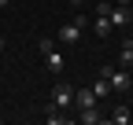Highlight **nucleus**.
<instances>
[{"instance_id": "10", "label": "nucleus", "mask_w": 133, "mask_h": 125, "mask_svg": "<svg viewBox=\"0 0 133 125\" xmlns=\"http://www.w3.org/2000/svg\"><path fill=\"white\" fill-rule=\"evenodd\" d=\"M111 121L115 125H129L133 121V111H129V107H115V111H111Z\"/></svg>"}, {"instance_id": "9", "label": "nucleus", "mask_w": 133, "mask_h": 125, "mask_svg": "<svg viewBox=\"0 0 133 125\" xmlns=\"http://www.w3.org/2000/svg\"><path fill=\"white\" fill-rule=\"evenodd\" d=\"M92 29H96V37H111V19H107V15H96V22H92Z\"/></svg>"}, {"instance_id": "4", "label": "nucleus", "mask_w": 133, "mask_h": 125, "mask_svg": "<svg viewBox=\"0 0 133 125\" xmlns=\"http://www.w3.org/2000/svg\"><path fill=\"white\" fill-rule=\"evenodd\" d=\"M41 52H44V66H48V74H63V55L52 48V41H41Z\"/></svg>"}, {"instance_id": "1", "label": "nucleus", "mask_w": 133, "mask_h": 125, "mask_svg": "<svg viewBox=\"0 0 133 125\" xmlns=\"http://www.w3.org/2000/svg\"><path fill=\"white\" fill-rule=\"evenodd\" d=\"M100 77H107L111 92H129V88H133V74H129L126 66H111V62H107V66L100 70Z\"/></svg>"}, {"instance_id": "7", "label": "nucleus", "mask_w": 133, "mask_h": 125, "mask_svg": "<svg viewBox=\"0 0 133 125\" xmlns=\"http://www.w3.org/2000/svg\"><path fill=\"white\" fill-rule=\"evenodd\" d=\"M78 121L81 125H100L104 114H100V107H81V111H78Z\"/></svg>"}, {"instance_id": "3", "label": "nucleus", "mask_w": 133, "mask_h": 125, "mask_svg": "<svg viewBox=\"0 0 133 125\" xmlns=\"http://www.w3.org/2000/svg\"><path fill=\"white\" fill-rule=\"evenodd\" d=\"M48 107H56V111H66V107H74V88L66 85V81H59L56 88H52V103Z\"/></svg>"}, {"instance_id": "2", "label": "nucleus", "mask_w": 133, "mask_h": 125, "mask_svg": "<svg viewBox=\"0 0 133 125\" xmlns=\"http://www.w3.org/2000/svg\"><path fill=\"white\" fill-rule=\"evenodd\" d=\"M89 22H85V15H78V19H70L66 26H59V41L63 44H78L81 41V29H85Z\"/></svg>"}, {"instance_id": "6", "label": "nucleus", "mask_w": 133, "mask_h": 125, "mask_svg": "<svg viewBox=\"0 0 133 125\" xmlns=\"http://www.w3.org/2000/svg\"><path fill=\"white\" fill-rule=\"evenodd\" d=\"M74 107H96V92L92 88H74Z\"/></svg>"}, {"instance_id": "8", "label": "nucleus", "mask_w": 133, "mask_h": 125, "mask_svg": "<svg viewBox=\"0 0 133 125\" xmlns=\"http://www.w3.org/2000/svg\"><path fill=\"white\" fill-rule=\"evenodd\" d=\"M118 66L133 70V41H122V48H118Z\"/></svg>"}, {"instance_id": "11", "label": "nucleus", "mask_w": 133, "mask_h": 125, "mask_svg": "<svg viewBox=\"0 0 133 125\" xmlns=\"http://www.w3.org/2000/svg\"><path fill=\"white\" fill-rule=\"evenodd\" d=\"M92 92H96V99H104L107 92H111V85H107V77H100V81H92Z\"/></svg>"}, {"instance_id": "5", "label": "nucleus", "mask_w": 133, "mask_h": 125, "mask_svg": "<svg viewBox=\"0 0 133 125\" xmlns=\"http://www.w3.org/2000/svg\"><path fill=\"white\" fill-rule=\"evenodd\" d=\"M111 26H129L133 22V11H129V4H118V7H111Z\"/></svg>"}, {"instance_id": "14", "label": "nucleus", "mask_w": 133, "mask_h": 125, "mask_svg": "<svg viewBox=\"0 0 133 125\" xmlns=\"http://www.w3.org/2000/svg\"><path fill=\"white\" fill-rule=\"evenodd\" d=\"M118 4H133V0H118Z\"/></svg>"}, {"instance_id": "13", "label": "nucleus", "mask_w": 133, "mask_h": 125, "mask_svg": "<svg viewBox=\"0 0 133 125\" xmlns=\"http://www.w3.org/2000/svg\"><path fill=\"white\" fill-rule=\"evenodd\" d=\"M0 52H4V37H0Z\"/></svg>"}, {"instance_id": "12", "label": "nucleus", "mask_w": 133, "mask_h": 125, "mask_svg": "<svg viewBox=\"0 0 133 125\" xmlns=\"http://www.w3.org/2000/svg\"><path fill=\"white\" fill-rule=\"evenodd\" d=\"M8 4H11V0H0V7H8Z\"/></svg>"}]
</instances>
